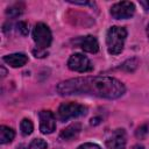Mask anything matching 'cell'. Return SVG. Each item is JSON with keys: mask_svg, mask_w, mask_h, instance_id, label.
<instances>
[{"mask_svg": "<svg viewBox=\"0 0 149 149\" xmlns=\"http://www.w3.org/2000/svg\"><path fill=\"white\" fill-rule=\"evenodd\" d=\"M87 113V108L83 105L74 104V102H64L58 107L57 118L61 121H68L72 118L83 116Z\"/></svg>", "mask_w": 149, "mask_h": 149, "instance_id": "cell-3", "label": "cell"}, {"mask_svg": "<svg viewBox=\"0 0 149 149\" xmlns=\"http://www.w3.org/2000/svg\"><path fill=\"white\" fill-rule=\"evenodd\" d=\"M126 91L125 85L112 77L90 76L72 78L57 85V92L62 95L70 94H90L99 98L116 99Z\"/></svg>", "mask_w": 149, "mask_h": 149, "instance_id": "cell-1", "label": "cell"}, {"mask_svg": "<svg viewBox=\"0 0 149 149\" xmlns=\"http://www.w3.org/2000/svg\"><path fill=\"white\" fill-rule=\"evenodd\" d=\"M17 30H19V31L21 33V35H23V36L28 35V31H29L28 24H27L24 21H20V22L17 23Z\"/></svg>", "mask_w": 149, "mask_h": 149, "instance_id": "cell-17", "label": "cell"}, {"mask_svg": "<svg viewBox=\"0 0 149 149\" xmlns=\"http://www.w3.org/2000/svg\"><path fill=\"white\" fill-rule=\"evenodd\" d=\"M147 34H148V37H149V24H148V28H147Z\"/></svg>", "mask_w": 149, "mask_h": 149, "instance_id": "cell-25", "label": "cell"}, {"mask_svg": "<svg viewBox=\"0 0 149 149\" xmlns=\"http://www.w3.org/2000/svg\"><path fill=\"white\" fill-rule=\"evenodd\" d=\"M33 54L35 55V57H40V58H41V57H45V56L48 55V52H47L45 50L38 49V48H37V49H34V50H33Z\"/></svg>", "mask_w": 149, "mask_h": 149, "instance_id": "cell-20", "label": "cell"}, {"mask_svg": "<svg viewBox=\"0 0 149 149\" xmlns=\"http://www.w3.org/2000/svg\"><path fill=\"white\" fill-rule=\"evenodd\" d=\"M56 128L55 115L50 111L40 112V129L43 134H50Z\"/></svg>", "mask_w": 149, "mask_h": 149, "instance_id": "cell-8", "label": "cell"}, {"mask_svg": "<svg viewBox=\"0 0 149 149\" xmlns=\"http://www.w3.org/2000/svg\"><path fill=\"white\" fill-rule=\"evenodd\" d=\"M47 147H48V144H47V142L44 140H42V139H35V140L31 141L29 148L30 149H47Z\"/></svg>", "mask_w": 149, "mask_h": 149, "instance_id": "cell-16", "label": "cell"}, {"mask_svg": "<svg viewBox=\"0 0 149 149\" xmlns=\"http://www.w3.org/2000/svg\"><path fill=\"white\" fill-rule=\"evenodd\" d=\"M33 40L36 43L38 49L44 50L45 48H48L51 43V40H52L51 31H50L49 27L42 22L37 23L33 30Z\"/></svg>", "mask_w": 149, "mask_h": 149, "instance_id": "cell-4", "label": "cell"}, {"mask_svg": "<svg viewBox=\"0 0 149 149\" xmlns=\"http://www.w3.org/2000/svg\"><path fill=\"white\" fill-rule=\"evenodd\" d=\"M137 65H139L137 59H136V58H130V59L126 61V62L121 65L120 69H122V70H125V71H127V72H133V71L137 68Z\"/></svg>", "mask_w": 149, "mask_h": 149, "instance_id": "cell-15", "label": "cell"}, {"mask_svg": "<svg viewBox=\"0 0 149 149\" xmlns=\"http://www.w3.org/2000/svg\"><path fill=\"white\" fill-rule=\"evenodd\" d=\"M148 126L147 125H143V126H141V127H139L137 128V130H136V136L137 137H140V139H143L147 134H148Z\"/></svg>", "mask_w": 149, "mask_h": 149, "instance_id": "cell-18", "label": "cell"}, {"mask_svg": "<svg viewBox=\"0 0 149 149\" xmlns=\"http://www.w3.org/2000/svg\"><path fill=\"white\" fill-rule=\"evenodd\" d=\"M78 149H101V148L94 143H84V144L79 146Z\"/></svg>", "mask_w": 149, "mask_h": 149, "instance_id": "cell-19", "label": "cell"}, {"mask_svg": "<svg viewBox=\"0 0 149 149\" xmlns=\"http://www.w3.org/2000/svg\"><path fill=\"white\" fill-rule=\"evenodd\" d=\"M108 149H125L126 147V133L123 129H115L106 140Z\"/></svg>", "mask_w": 149, "mask_h": 149, "instance_id": "cell-7", "label": "cell"}, {"mask_svg": "<svg viewBox=\"0 0 149 149\" xmlns=\"http://www.w3.org/2000/svg\"><path fill=\"white\" fill-rule=\"evenodd\" d=\"M68 66L70 70L77 72H88L93 70V65L90 59L81 54L72 55L68 61Z\"/></svg>", "mask_w": 149, "mask_h": 149, "instance_id": "cell-5", "label": "cell"}, {"mask_svg": "<svg viewBox=\"0 0 149 149\" xmlns=\"http://www.w3.org/2000/svg\"><path fill=\"white\" fill-rule=\"evenodd\" d=\"M3 61L7 64H9L12 68H20V66H23L28 62V57L24 54L17 52V54H12V55L5 56Z\"/></svg>", "mask_w": 149, "mask_h": 149, "instance_id": "cell-10", "label": "cell"}, {"mask_svg": "<svg viewBox=\"0 0 149 149\" xmlns=\"http://www.w3.org/2000/svg\"><path fill=\"white\" fill-rule=\"evenodd\" d=\"M135 13V6L130 1H121L116 2L111 8V15L114 19H129Z\"/></svg>", "mask_w": 149, "mask_h": 149, "instance_id": "cell-6", "label": "cell"}, {"mask_svg": "<svg viewBox=\"0 0 149 149\" xmlns=\"http://www.w3.org/2000/svg\"><path fill=\"white\" fill-rule=\"evenodd\" d=\"M14 136H15V132L12 128H9L7 126H1L0 127V142L2 144L10 142L14 139Z\"/></svg>", "mask_w": 149, "mask_h": 149, "instance_id": "cell-12", "label": "cell"}, {"mask_svg": "<svg viewBox=\"0 0 149 149\" xmlns=\"http://www.w3.org/2000/svg\"><path fill=\"white\" fill-rule=\"evenodd\" d=\"M1 76H2V77H5V76H6V70H5V68H3V66H1Z\"/></svg>", "mask_w": 149, "mask_h": 149, "instance_id": "cell-23", "label": "cell"}, {"mask_svg": "<svg viewBox=\"0 0 149 149\" xmlns=\"http://www.w3.org/2000/svg\"><path fill=\"white\" fill-rule=\"evenodd\" d=\"M133 149H144V147L141 146V144H135V146L133 147Z\"/></svg>", "mask_w": 149, "mask_h": 149, "instance_id": "cell-22", "label": "cell"}, {"mask_svg": "<svg viewBox=\"0 0 149 149\" xmlns=\"http://www.w3.org/2000/svg\"><path fill=\"white\" fill-rule=\"evenodd\" d=\"M100 122V118H94L91 120V125H98Z\"/></svg>", "mask_w": 149, "mask_h": 149, "instance_id": "cell-21", "label": "cell"}, {"mask_svg": "<svg viewBox=\"0 0 149 149\" xmlns=\"http://www.w3.org/2000/svg\"><path fill=\"white\" fill-rule=\"evenodd\" d=\"M142 3H143V5H144V6H147V7H148V8H149V1H148V2H142Z\"/></svg>", "mask_w": 149, "mask_h": 149, "instance_id": "cell-24", "label": "cell"}, {"mask_svg": "<svg viewBox=\"0 0 149 149\" xmlns=\"http://www.w3.org/2000/svg\"><path fill=\"white\" fill-rule=\"evenodd\" d=\"M23 9H24V6H23V3H14V5H12V6H9L8 8H7V10H6V14L8 15V16H10V17H16V16H19V15H21L22 14V12H23Z\"/></svg>", "mask_w": 149, "mask_h": 149, "instance_id": "cell-13", "label": "cell"}, {"mask_svg": "<svg viewBox=\"0 0 149 149\" xmlns=\"http://www.w3.org/2000/svg\"><path fill=\"white\" fill-rule=\"evenodd\" d=\"M80 130H81V126H80V123L74 122V123L68 126L65 129H63V130L61 132L59 136H61V139H63V140L70 141V140H73L74 137H77L78 134L80 133Z\"/></svg>", "mask_w": 149, "mask_h": 149, "instance_id": "cell-11", "label": "cell"}, {"mask_svg": "<svg viewBox=\"0 0 149 149\" xmlns=\"http://www.w3.org/2000/svg\"><path fill=\"white\" fill-rule=\"evenodd\" d=\"M20 129H21V133L22 135L24 136H28L33 133V129H34V126H33V122L29 120V119H23L20 123Z\"/></svg>", "mask_w": 149, "mask_h": 149, "instance_id": "cell-14", "label": "cell"}, {"mask_svg": "<svg viewBox=\"0 0 149 149\" xmlns=\"http://www.w3.org/2000/svg\"><path fill=\"white\" fill-rule=\"evenodd\" d=\"M74 44H77L78 47H80L84 51L86 52H91V54H94L99 50V43L97 41V38L92 35H87V36H84V37H79L78 40L73 41Z\"/></svg>", "mask_w": 149, "mask_h": 149, "instance_id": "cell-9", "label": "cell"}, {"mask_svg": "<svg viewBox=\"0 0 149 149\" xmlns=\"http://www.w3.org/2000/svg\"><path fill=\"white\" fill-rule=\"evenodd\" d=\"M127 36V30L123 27L113 26L108 29L106 35L107 50L111 55H118L123 49V43Z\"/></svg>", "mask_w": 149, "mask_h": 149, "instance_id": "cell-2", "label": "cell"}]
</instances>
